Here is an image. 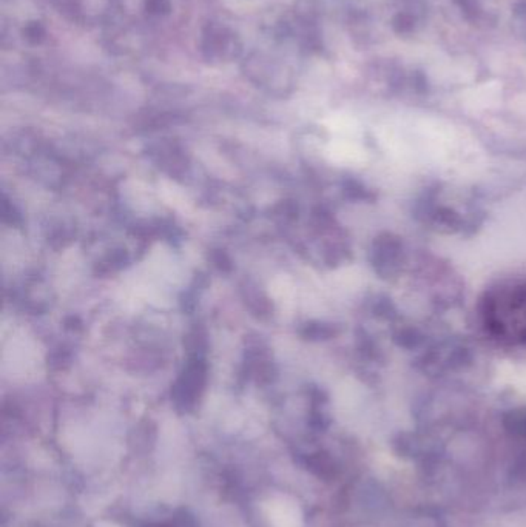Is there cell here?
Instances as JSON below:
<instances>
[{
    "label": "cell",
    "mask_w": 526,
    "mask_h": 527,
    "mask_svg": "<svg viewBox=\"0 0 526 527\" xmlns=\"http://www.w3.org/2000/svg\"><path fill=\"white\" fill-rule=\"evenodd\" d=\"M392 27L395 30V33L398 34H408L416 27V19H413L412 14L408 13H400L395 15V19L392 20Z\"/></svg>",
    "instance_id": "2"
},
{
    "label": "cell",
    "mask_w": 526,
    "mask_h": 527,
    "mask_svg": "<svg viewBox=\"0 0 526 527\" xmlns=\"http://www.w3.org/2000/svg\"><path fill=\"white\" fill-rule=\"evenodd\" d=\"M482 325L505 346H526V278L497 282L480 301Z\"/></svg>",
    "instance_id": "1"
},
{
    "label": "cell",
    "mask_w": 526,
    "mask_h": 527,
    "mask_svg": "<svg viewBox=\"0 0 526 527\" xmlns=\"http://www.w3.org/2000/svg\"><path fill=\"white\" fill-rule=\"evenodd\" d=\"M148 8L151 10V13L169 11V4H167V0H150Z\"/></svg>",
    "instance_id": "4"
},
{
    "label": "cell",
    "mask_w": 526,
    "mask_h": 527,
    "mask_svg": "<svg viewBox=\"0 0 526 527\" xmlns=\"http://www.w3.org/2000/svg\"><path fill=\"white\" fill-rule=\"evenodd\" d=\"M460 4L461 10L465 11L468 18H477V14L480 13V8L477 5V0H457Z\"/></svg>",
    "instance_id": "3"
}]
</instances>
